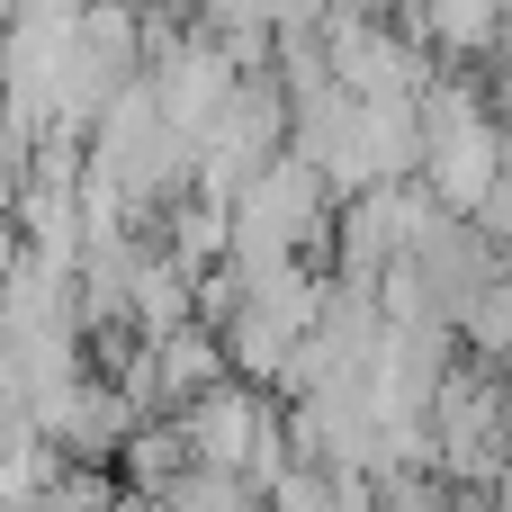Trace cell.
Masks as SVG:
<instances>
[{"instance_id":"cell-1","label":"cell","mask_w":512,"mask_h":512,"mask_svg":"<svg viewBox=\"0 0 512 512\" xmlns=\"http://www.w3.org/2000/svg\"><path fill=\"white\" fill-rule=\"evenodd\" d=\"M333 207V180L288 144L234 189V261H315V243H333Z\"/></svg>"},{"instance_id":"cell-2","label":"cell","mask_w":512,"mask_h":512,"mask_svg":"<svg viewBox=\"0 0 512 512\" xmlns=\"http://www.w3.org/2000/svg\"><path fill=\"white\" fill-rule=\"evenodd\" d=\"M189 468H198V450H189L180 414H144V423L117 441V486H126V495H153V504H162Z\"/></svg>"},{"instance_id":"cell-3","label":"cell","mask_w":512,"mask_h":512,"mask_svg":"<svg viewBox=\"0 0 512 512\" xmlns=\"http://www.w3.org/2000/svg\"><path fill=\"white\" fill-rule=\"evenodd\" d=\"M117 468H90V459H63L54 468V486H45V504L36 512H117Z\"/></svg>"},{"instance_id":"cell-4","label":"cell","mask_w":512,"mask_h":512,"mask_svg":"<svg viewBox=\"0 0 512 512\" xmlns=\"http://www.w3.org/2000/svg\"><path fill=\"white\" fill-rule=\"evenodd\" d=\"M162 9H180V18H207V9H216V0H162Z\"/></svg>"},{"instance_id":"cell-5","label":"cell","mask_w":512,"mask_h":512,"mask_svg":"<svg viewBox=\"0 0 512 512\" xmlns=\"http://www.w3.org/2000/svg\"><path fill=\"white\" fill-rule=\"evenodd\" d=\"M360 9H405V0H360Z\"/></svg>"}]
</instances>
